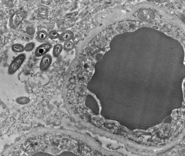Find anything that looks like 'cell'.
<instances>
[{
	"label": "cell",
	"instance_id": "6da1fadb",
	"mask_svg": "<svg viewBox=\"0 0 185 156\" xmlns=\"http://www.w3.org/2000/svg\"><path fill=\"white\" fill-rule=\"evenodd\" d=\"M26 56L25 53H21L17 56L10 64L8 69L9 74L12 75L15 73L23 65Z\"/></svg>",
	"mask_w": 185,
	"mask_h": 156
},
{
	"label": "cell",
	"instance_id": "7a4b0ae2",
	"mask_svg": "<svg viewBox=\"0 0 185 156\" xmlns=\"http://www.w3.org/2000/svg\"><path fill=\"white\" fill-rule=\"evenodd\" d=\"M25 16V13L21 10L14 12L10 17L9 25L12 29L17 28L23 20Z\"/></svg>",
	"mask_w": 185,
	"mask_h": 156
},
{
	"label": "cell",
	"instance_id": "3957f363",
	"mask_svg": "<svg viewBox=\"0 0 185 156\" xmlns=\"http://www.w3.org/2000/svg\"><path fill=\"white\" fill-rule=\"evenodd\" d=\"M52 47L51 44L50 43H46L40 45L36 49L35 55L37 57L43 56L47 54Z\"/></svg>",
	"mask_w": 185,
	"mask_h": 156
},
{
	"label": "cell",
	"instance_id": "277c9868",
	"mask_svg": "<svg viewBox=\"0 0 185 156\" xmlns=\"http://www.w3.org/2000/svg\"><path fill=\"white\" fill-rule=\"evenodd\" d=\"M52 61L51 56L49 54H46L42 58L40 64V70L43 71H46L51 64Z\"/></svg>",
	"mask_w": 185,
	"mask_h": 156
},
{
	"label": "cell",
	"instance_id": "5b68a950",
	"mask_svg": "<svg viewBox=\"0 0 185 156\" xmlns=\"http://www.w3.org/2000/svg\"><path fill=\"white\" fill-rule=\"evenodd\" d=\"M74 36V33L71 31H67L60 34L58 39L60 41L64 42L71 41Z\"/></svg>",
	"mask_w": 185,
	"mask_h": 156
},
{
	"label": "cell",
	"instance_id": "8992f818",
	"mask_svg": "<svg viewBox=\"0 0 185 156\" xmlns=\"http://www.w3.org/2000/svg\"><path fill=\"white\" fill-rule=\"evenodd\" d=\"M49 37V33L44 30H40L36 33V37L40 42H43L46 41Z\"/></svg>",
	"mask_w": 185,
	"mask_h": 156
},
{
	"label": "cell",
	"instance_id": "52a82bcc",
	"mask_svg": "<svg viewBox=\"0 0 185 156\" xmlns=\"http://www.w3.org/2000/svg\"><path fill=\"white\" fill-rule=\"evenodd\" d=\"M63 47L62 45L60 44H57L54 47L53 54L55 57H58L62 52Z\"/></svg>",
	"mask_w": 185,
	"mask_h": 156
},
{
	"label": "cell",
	"instance_id": "ba28073f",
	"mask_svg": "<svg viewBox=\"0 0 185 156\" xmlns=\"http://www.w3.org/2000/svg\"><path fill=\"white\" fill-rule=\"evenodd\" d=\"M13 51L16 53H21L25 51V47L22 44L16 43L13 45L12 47Z\"/></svg>",
	"mask_w": 185,
	"mask_h": 156
},
{
	"label": "cell",
	"instance_id": "9c48e42d",
	"mask_svg": "<svg viewBox=\"0 0 185 156\" xmlns=\"http://www.w3.org/2000/svg\"><path fill=\"white\" fill-rule=\"evenodd\" d=\"M30 101V99L26 97H21L16 99L17 102L19 104L24 105L28 104Z\"/></svg>",
	"mask_w": 185,
	"mask_h": 156
},
{
	"label": "cell",
	"instance_id": "30bf717a",
	"mask_svg": "<svg viewBox=\"0 0 185 156\" xmlns=\"http://www.w3.org/2000/svg\"><path fill=\"white\" fill-rule=\"evenodd\" d=\"M74 46V43L71 41H69L64 42L63 48L65 50L69 51L72 50Z\"/></svg>",
	"mask_w": 185,
	"mask_h": 156
},
{
	"label": "cell",
	"instance_id": "8fae6325",
	"mask_svg": "<svg viewBox=\"0 0 185 156\" xmlns=\"http://www.w3.org/2000/svg\"><path fill=\"white\" fill-rule=\"evenodd\" d=\"M36 46L35 43L32 42L27 43L25 45V51L29 52L32 51L34 48Z\"/></svg>",
	"mask_w": 185,
	"mask_h": 156
},
{
	"label": "cell",
	"instance_id": "7c38bea8",
	"mask_svg": "<svg viewBox=\"0 0 185 156\" xmlns=\"http://www.w3.org/2000/svg\"><path fill=\"white\" fill-rule=\"evenodd\" d=\"M60 34L56 30L51 31L49 33V37L51 39H56L58 38Z\"/></svg>",
	"mask_w": 185,
	"mask_h": 156
},
{
	"label": "cell",
	"instance_id": "4fadbf2b",
	"mask_svg": "<svg viewBox=\"0 0 185 156\" xmlns=\"http://www.w3.org/2000/svg\"><path fill=\"white\" fill-rule=\"evenodd\" d=\"M26 32L27 34L30 35H32L34 34L35 30L34 28L29 27L27 28Z\"/></svg>",
	"mask_w": 185,
	"mask_h": 156
}]
</instances>
